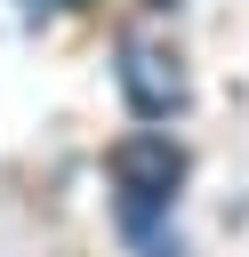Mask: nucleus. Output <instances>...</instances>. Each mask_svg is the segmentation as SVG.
Instances as JSON below:
<instances>
[{"label":"nucleus","instance_id":"nucleus-1","mask_svg":"<svg viewBox=\"0 0 249 257\" xmlns=\"http://www.w3.org/2000/svg\"><path fill=\"white\" fill-rule=\"evenodd\" d=\"M177 177H185V161H177V145L169 137H129L120 153H112V185H120V225L153 249V225L169 217V201H177Z\"/></svg>","mask_w":249,"mask_h":257},{"label":"nucleus","instance_id":"nucleus-2","mask_svg":"<svg viewBox=\"0 0 249 257\" xmlns=\"http://www.w3.org/2000/svg\"><path fill=\"white\" fill-rule=\"evenodd\" d=\"M32 8H80V0H32Z\"/></svg>","mask_w":249,"mask_h":257}]
</instances>
